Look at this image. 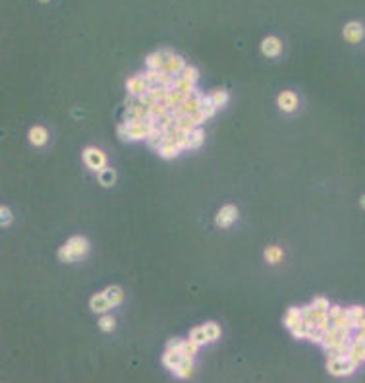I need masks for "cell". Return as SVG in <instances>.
<instances>
[{
	"label": "cell",
	"mask_w": 365,
	"mask_h": 383,
	"mask_svg": "<svg viewBox=\"0 0 365 383\" xmlns=\"http://www.w3.org/2000/svg\"><path fill=\"white\" fill-rule=\"evenodd\" d=\"M89 252V242L83 236H72L64 246L58 250V260L64 263H72L83 260Z\"/></svg>",
	"instance_id": "1"
},
{
	"label": "cell",
	"mask_w": 365,
	"mask_h": 383,
	"mask_svg": "<svg viewBox=\"0 0 365 383\" xmlns=\"http://www.w3.org/2000/svg\"><path fill=\"white\" fill-rule=\"evenodd\" d=\"M155 126H149L143 120L138 122H122L118 126V136L126 142H140V140H147L149 132Z\"/></svg>",
	"instance_id": "2"
},
{
	"label": "cell",
	"mask_w": 365,
	"mask_h": 383,
	"mask_svg": "<svg viewBox=\"0 0 365 383\" xmlns=\"http://www.w3.org/2000/svg\"><path fill=\"white\" fill-rule=\"evenodd\" d=\"M357 368V364L352 362L348 356H336V358H329L327 362V370L329 373H333L336 377H342V375H350Z\"/></svg>",
	"instance_id": "3"
},
{
	"label": "cell",
	"mask_w": 365,
	"mask_h": 383,
	"mask_svg": "<svg viewBox=\"0 0 365 383\" xmlns=\"http://www.w3.org/2000/svg\"><path fill=\"white\" fill-rule=\"evenodd\" d=\"M83 163L87 164L89 171L99 173L101 168L107 166V155L103 153L101 149H97V147H85L83 149Z\"/></svg>",
	"instance_id": "4"
},
{
	"label": "cell",
	"mask_w": 365,
	"mask_h": 383,
	"mask_svg": "<svg viewBox=\"0 0 365 383\" xmlns=\"http://www.w3.org/2000/svg\"><path fill=\"white\" fill-rule=\"evenodd\" d=\"M238 217H240L238 207L236 205H232V203H228V205H222V207L218 209V213H216V217H215V223H216V227H220V229H228L232 223H236Z\"/></svg>",
	"instance_id": "5"
},
{
	"label": "cell",
	"mask_w": 365,
	"mask_h": 383,
	"mask_svg": "<svg viewBox=\"0 0 365 383\" xmlns=\"http://www.w3.org/2000/svg\"><path fill=\"white\" fill-rule=\"evenodd\" d=\"M151 83L147 81L145 74H138V76H131L126 81V89H128V95H141L145 91H149Z\"/></svg>",
	"instance_id": "6"
},
{
	"label": "cell",
	"mask_w": 365,
	"mask_h": 383,
	"mask_svg": "<svg viewBox=\"0 0 365 383\" xmlns=\"http://www.w3.org/2000/svg\"><path fill=\"white\" fill-rule=\"evenodd\" d=\"M342 35H344V39H346L348 43L355 45V43H359V41L365 37V27L359 22H350V23H346V25H344Z\"/></svg>",
	"instance_id": "7"
},
{
	"label": "cell",
	"mask_w": 365,
	"mask_h": 383,
	"mask_svg": "<svg viewBox=\"0 0 365 383\" xmlns=\"http://www.w3.org/2000/svg\"><path fill=\"white\" fill-rule=\"evenodd\" d=\"M261 53L267 56V58H277V56L282 53V41L279 37L270 35V37H265L261 41Z\"/></svg>",
	"instance_id": "8"
},
{
	"label": "cell",
	"mask_w": 365,
	"mask_h": 383,
	"mask_svg": "<svg viewBox=\"0 0 365 383\" xmlns=\"http://www.w3.org/2000/svg\"><path fill=\"white\" fill-rule=\"evenodd\" d=\"M277 103H279V109L284 110V112H294L298 109V95L294 91H282L279 97H277Z\"/></svg>",
	"instance_id": "9"
},
{
	"label": "cell",
	"mask_w": 365,
	"mask_h": 383,
	"mask_svg": "<svg viewBox=\"0 0 365 383\" xmlns=\"http://www.w3.org/2000/svg\"><path fill=\"white\" fill-rule=\"evenodd\" d=\"M89 308H91L95 314H105V312H108V310L112 308V304L108 302L107 292L103 290V292H99V294L91 296V300H89Z\"/></svg>",
	"instance_id": "10"
},
{
	"label": "cell",
	"mask_w": 365,
	"mask_h": 383,
	"mask_svg": "<svg viewBox=\"0 0 365 383\" xmlns=\"http://www.w3.org/2000/svg\"><path fill=\"white\" fill-rule=\"evenodd\" d=\"M27 138H29V143H31V145L43 147V145H47V142H49V130H47L44 126H33L31 130H29V134H27Z\"/></svg>",
	"instance_id": "11"
},
{
	"label": "cell",
	"mask_w": 365,
	"mask_h": 383,
	"mask_svg": "<svg viewBox=\"0 0 365 383\" xmlns=\"http://www.w3.org/2000/svg\"><path fill=\"white\" fill-rule=\"evenodd\" d=\"M166 58H168V56L164 53V49H162V51H157V53H151V55L145 58V66H147V70H162Z\"/></svg>",
	"instance_id": "12"
},
{
	"label": "cell",
	"mask_w": 365,
	"mask_h": 383,
	"mask_svg": "<svg viewBox=\"0 0 365 383\" xmlns=\"http://www.w3.org/2000/svg\"><path fill=\"white\" fill-rule=\"evenodd\" d=\"M184 68H186V62H184L182 56L172 55V56H168V58H166V62H164V68H162V70L170 72V74H174V76H180Z\"/></svg>",
	"instance_id": "13"
},
{
	"label": "cell",
	"mask_w": 365,
	"mask_h": 383,
	"mask_svg": "<svg viewBox=\"0 0 365 383\" xmlns=\"http://www.w3.org/2000/svg\"><path fill=\"white\" fill-rule=\"evenodd\" d=\"M172 89H178V91H182L186 97H192L194 93H197V91H195L194 83H192V81H188V79H186V77H182V76L174 77V81H172Z\"/></svg>",
	"instance_id": "14"
},
{
	"label": "cell",
	"mask_w": 365,
	"mask_h": 383,
	"mask_svg": "<svg viewBox=\"0 0 365 383\" xmlns=\"http://www.w3.org/2000/svg\"><path fill=\"white\" fill-rule=\"evenodd\" d=\"M97 178L101 186H105V188L114 186V182H116V171L110 168V166H105V168H101L97 173Z\"/></svg>",
	"instance_id": "15"
},
{
	"label": "cell",
	"mask_w": 365,
	"mask_h": 383,
	"mask_svg": "<svg viewBox=\"0 0 365 383\" xmlns=\"http://www.w3.org/2000/svg\"><path fill=\"white\" fill-rule=\"evenodd\" d=\"M172 372H174V375H178V377H190L192 372H194V358H186V356H184L182 362H180Z\"/></svg>",
	"instance_id": "16"
},
{
	"label": "cell",
	"mask_w": 365,
	"mask_h": 383,
	"mask_svg": "<svg viewBox=\"0 0 365 383\" xmlns=\"http://www.w3.org/2000/svg\"><path fill=\"white\" fill-rule=\"evenodd\" d=\"M301 319H303L301 308H290V310L286 312V316H284V325L288 329H292V327H296L298 323H301Z\"/></svg>",
	"instance_id": "17"
},
{
	"label": "cell",
	"mask_w": 365,
	"mask_h": 383,
	"mask_svg": "<svg viewBox=\"0 0 365 383\" xmlns=\"http://www.w3.org/2000/svg\"><path fill=\"white\" fill-rule=\"evenodd\" d=\"M157 151H159V155H161L162 159H174V157H178V155H180L182 149H180V145H178V143H162Z\"/></svg>",
	"instance_id": "18"
},
{
	"label": "cell",
	"mask_w": 365,
	"mask_h": 383,
	"mask_svg": "<svg viewBox=\"0 0 365 383\" xmlns=\"http://www.w3.org/2000/svg\"><path fill=\"white\" fill-rule=\"evenodd\" d=\"M182 354L180 352H176V351H166L164 354H162V364L168 368V370H174L180 362H182Z\"/></svg>",
	"instance_id": "19"
},
{
	"label": "cell",
	"mask_w": 365,
	"mask_h": 383,
	"mask_svg": "<svg viewBox=\"0 0 365 383\" xmlns=\"http://www.w3.org/2000/svg\"><path fill=\"white\" fill-rule=\"evenodd\" d=\"M174 126L176 128H180L182 132H192L197 128V124L194 122V118L190 116V114H184V116H176L174 118Z\"/></svg>",
	"instance_id": "20"
},
{
	"label": "cell",
	"mask_w": 365,
	"mask_h": 383,
	"mask_svg": "<svg viewBox=\"0 0 365 383\" xmlns=\"http://www.w3.org/2000/svg\"><path fill=\"white\" fill-rule=\"evenodd\" d=\"M107 298H108V302L112 304V308H116L122 304V300H124V292H122V288L120 286H108L107 290Z\"/></svg>",
	"instance_id": "21"
},
{
	"label": "cell",
	"mask_w": 365,
	"mask_h": 383,
	"mask_svg": "<svg viewBox=\"0 0 365 383\" xmlns=\"http://www.w3.org/2000/svg\"><path fill=\"white\" fill-rule=\"evenodd\" d=\"M282 258H284V252H282L280 246H267L265 248V260L268 263H279L282 262Z\"/></svg>",
	"instance_id": "22"
},
{
	"label": "cell",
	"mask_w": 365,
	"mask_h": 383,
	"mask_svg": "<svg viewBox=\"0 0 365 383\" xmlns=\"http://www.w3.org/2000/svg\"><path fill=\"white\" fill-rule=\"evenodd\" d=\"M203 140H205V134L203 130H199V126L188 134V145H190V149H197V147L203 143Z\"/></svg>",
	"instance_id": "23"
},
{
	"label": "cell",
	"mask_w": 365,
	"mask_h": 383,
	"mask_svg": "<svg viewBox=\"0 0 365 383\" xmlns=\"http://www.w3.org/2000/svg\"><path fill=\"white\" fill-rule=\"evenodd\" d=\"M197 351H199V345L197 343H194V341H184L182 343V347H180V354L182 356H186V358H194L195 354H197Z\"/></svg>",
	"instance_id": "24"
},
{
	"label": "cell",
	"mask_w": 365,
	"mask_h": 383,
	"mask_svg": "<svg viewBox=\"0 0 365 383\" xmlns=\"http://www.w3.org/2000/svg\"><path fill=\"white\" fill-rule=\"evenodd\" d=\"M190 341H194V343H197L199 347H203V345H207V343H209V339H207V333H205L203 325H199V327H194L192 331H190Z\"/></svg>",
	"instance_id": "25"
},
{
	"label": "cell",
	"mask_w": 365,
	"mask_h": 383,
	"mask_svg": "<svg viewBox=\"0 0 365 383\" xmlns=\"http://www.w3.org/2000/svg\"><path fill=\"white\" fill-rule=\"evenodd\" d=\"M209 97L213 99V103H215L218 109H222V107H226V103H228L230 95H228V91H226V89H215Z\"/></svg>",
	"instance_id": "26"
},
{
	"label": "cell",
	"mask_w": 365,
	"mask_h": 383,
	"mask_svg": "<svg viewBox=\"0 0 365 383\" xmlns=\"http://www.w3.org/2000/svg\"><path fill=\"white\" fill-rule=\"evenodd\" d=\"M205 333H207V339H209V343H213V341H216L218 337H220V327L216 325L215 321H207L203 325Z\"/></svg>",
	"instance_id": "27"
},
{
	"label": "cell",
	"mask_w": 365,
	"mask_h": 383,
	"mask_svg": "<svg viewBox=\"0 0 365 383\" xmlns=\"http://www.w3.org/2000/svg\"><path fill=\"white\" fill-rule=\"evenodd\" d=\"M199 109H201L205 114H207V118H211V116H215V112H216V109H218V107H216L215 103H213V99L209 97V95H207V97L203 95V99H201V107H199Z\"/></svg>",
	"instance_id": "28"
},
{
	"label": "cell",
	"mask_w": 365,
	"mask_h": 383,
	"mask_svg": "<svg viewBox=\"0 0 365 383\" xmlns=\"http://www.w3.org/2000/svg\"><path fill=\"white\" fill-rule=\"evenodd\" d=\"M174 74H170V72H166V70H159V74H157V83L159 86H164V88H172V81H174Z\"/></svg>",
	"instance_id": "29"
},
{
	"label": "cell",
	"mask_w": 365,
	"mask_h": 383,
	"mask_svg": "<svg viewBox=\"0 0 365 383\" xmlns=\"http://www.w3.org/2000/svg\"><path fill=\"white\" fill-rule=\"evenodd\" d=\"M99 327H101V331H105V333H110V331L116 329V319L110 318V316H103V318L99 319Z\"/></svg>",
	"instance_id": "30"
},
{
	"label": "cell",
	"mask_w": 365,
	"mask_h": 383,
	"mask_svg": "<svg viewBox=\"0 0 365 383\" xmlns=\"http://www.w3.org/2000/svg\"><path fill=\"white\" fill-rule=\"evenodd\" d=\"M346 314H348V318L354 321V327L357 329V321H359V318L365 314V310L361 306H352L346 310Z\"/></svg>",
	"instance_id": "31"
},
{
	"label": "cell",
	"mask_w": 365,
	"mask_h": 383,
	"mask_svg": "<svg viewBox=\"0 0 365 383\" xmlns=\"http://www.w3.org/2000/svg\"><path fill=\"white\" fill-rule=\"evenodd\" d=\"M180 76L186 77L188 81H192V83L195 86V83H197V79H199V72L195 70L194 66H188V64H186V68L182 70V74H180Z\"/></svg>",
	"instance_id": "32"
},
{
	"label": "cell",
	"mask_w": 365,
	"mask_h": 383,
	"mask_svg": "<svg viewBox=\"0 0 365 383\" xmlns=\"http://www.w3.org/2000/svg\"><path fill=\"white\" fill-rule=\"evenodd\" d=\"M290 331H292V335H294L296 339H303V337L307 339V333H309V331H307V327L303 325V319H301V323H298L296 327H292Z\"/></svg>",
	"instance_id": "33"
},
{
	"label": "cell",
	"mask_w": 365,
	"mask_h": 383,
	"mask_svg": "<svg viewBox=\"0 0 365 383\" xmlns=\"http://www.w3.org/2000/svg\"><path fill=\"white\" fill-rule=\"evenodd\" d=\"M0 223H2V227H10L12 225V211L8 207H0Z\"/></svg>",
	"instance_id": "34"
},
{
	"label": "cell",
	"mask_w": 365,
	"mask_h": 383,
	"mask_svg": "<svg viewBox=\"0 0 365 383\" xmlns=\"http://www.w3.org/2000/svg\"><path fill=\"white\" fill-rule=\"evenodd\" d=\"M311 306L313 308H317V310H329V300L327 298H323V296H317V298H313V302H311Z\"/></svg>",
	"instance_id": "35"
},
{
	"label": "cell",
	"mask_w": 365,
	"mask_h": 383,
	"mask_svg": "<svg viewBox=\"0 0 365 383\" xmlns=\"http://www.w3.org/2000/svg\"><path fill=\"white\" fill-rule=\"evenodd\" d=\"M190 116L194 118V122H195V124H197V126H201V124H203V122L207 120V114H205V112H203V110H201V109L194 110V112H192Z\"/></svg>",
	"instance_id": "36"
},
{
	"label": "cell",
	"mask_w": 365,
	"mask_h": 383,
	"mask_svg": "<svg viewBox=\"0 0 365 383\" xmlns=\"http://www.w3.org/2000/svg\"><path fill=\"white\" fill-rule=\"evenodd\" d=\"M182 339H178V337H174V339H170L168 343H166V351H180V347H182Z\"/></svg>",
	"instance_id": "37"
},
{
	"label": "cell",
	"mask_w": 365,
	"mask_h": 383,
	"mask_svg": "<svg viewBox=\"0 0 365 383\" xmlns=\"http://www.w3.org/2000/svg\"><path fill=\"white\" fill-rule=\"evenodd\" d=\"M307 339L311 341V343H319V345H321V341H323V331H319V329H311V331L307 333Z\"/></svg>",
	"instance_id": "38"
},
{
	"label": "cell",
	"mask_w": 365,
	"mask_h": 383,
	"mask_svg": "<svg viewBox=\"0 0 365 383\" xmlns=\"http://www.w3.org/2000/svg\"><path fill=\"white\" fill-rule=\"evenodd\" d=\"M342 312H344V310L340 306H331V308H329V318H331V319L338 318V316H340Z\"/></svg>",
	"instance_id": "39"
},
{
	"label": "cell",
	"mask_w": 365,
	"mask_h": 383,
	"mask_svg": "<svg viewBox=\"0 0 365 383\" xmlns=\"http://www.w3.org/2000/svg\"><path fill=\"white\" fill-rule=\"evenodd\" d=\"M359 205H361V207H363V209H365V196H363V197H361V201H359Z\"/></svg>",
	"instance_id": "40"
},
{
	"label": "cell",
	"mask_w": 365,
	"mask_h": 383,
	"mask_svg": "<svg viewBox=\"0 0 365 383\" xmlns=\"http://www.w3.org/2000/svg\"><path fill=\"white\" fill-rule=\"evenodd\" d=\"M41 2H49V0H41Z\"/></svg>",
	"instance_id": "41"
}]
</instances>
